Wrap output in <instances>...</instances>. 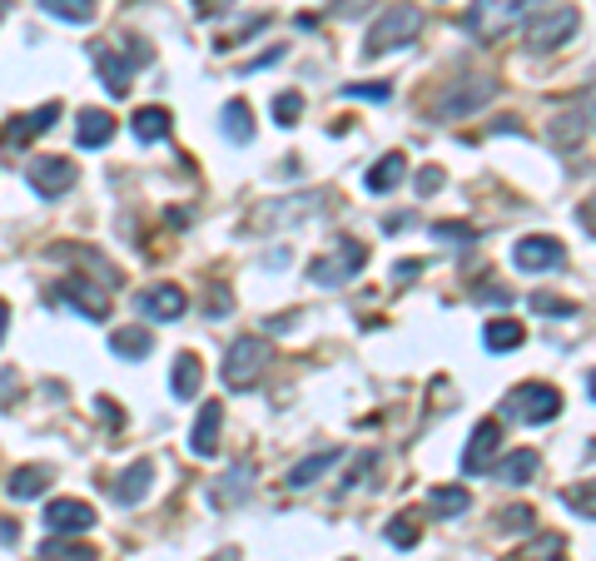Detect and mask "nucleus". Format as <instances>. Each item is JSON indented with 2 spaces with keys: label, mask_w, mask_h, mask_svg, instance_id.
<instances>
[{
  "label": "nucleus",
  "mask_w": 596,
  "mask_h": 561,
  "mask_svg": "<svg viewBox=\"0 0 596 561\" xmlns=\"http://www.w3.org/2000/svg\"><path fill=\"white\" fill-rule=\"evenodd\" d=\"M219 428H224V408L219 402H205L195 418V428H189V452L195 458H215L219 452Z\"/></svg>",
  "instance_id": "nucleus-14"
},
{
  "label": "nucleus",
  "mask_w": 596,
  "mask_h": 561,
  "mask_svg": "<svg viewBox=\"0 0 596 561\" xmlns=\"http://www.w3.org/2000/svg\"><path fill=\"white\" fill-rule=\"evenodd\" d=\"M562 502H567L577 517H587V522H596V478L577 482V487H567V492H562Z\"/></svg>",
  "instance_id": "nucleus-32"
},
{
  "label": "nucleus",
  "mask_w": 596,
  "mask_h": 561,
  "mask_svg": "<svg viewBox=\"0 0 596 561\" xmlns=\"http://www.w3.org/2000/svg\"><path fill=\"white\" fill-rule=\"evenodd\" d=\"M135 309L145 313V319L155 323H179L189 309V293L179 289V283H155V289H140L135 293Z\"/></svg>",
  "instance_id": "nucleus-10"
},
{
  "label": "nucleus",
  "mask_w": 596,
  "mask_h": 561,
  "mask_svg": "<svg viewBox=\"0 0 596 561\" xmlns=\"http://www.w3.org/2000/svg\"><path fill=\"white\" fill-rule=\"evenodd\" d=\"M95 412H100V418L110 422V428H120V408H115L110 398H100V402H95Z\"/></svg>",
  "instance_id": "nucleus-45"
},
{
  "label": "nucleus",
  "mask_w": 596,
  "mask_h": 561,
  "mask_svg": "<svg viewBox=\"0 0 596 561\" xmlns=\"http://www.w3.org/2000/svg\"><path fill=\"white\" fill-rule=\"evenodd\" d=\"M388 542L393 547H418V522H413V517H393V522H388Z\"/></svg>",
  "instance_id": "nucleus-36"
},
{
  "label": "nucleus",
  "mask_w": 596,
  "mask_h": 561,
  "mask_svg": "<svg viewBox=\"0 0 596 561\" xmlns=\"http://www.w3.org/2000/svg\"><path fill=\"white\" fill-rule=\"evenodd\" d=\"M513 263L522 273H552V269L567 263V249H562L557 239H547V234H532V239H517Z\"/></svg>",
  "instance_id": "nucleus-11"
},
{
  "label": "nucleus",
  "mask_w": 596,
  "mask_h": 561,
  "mask_svg": "<svg viewBox=\"0 0 596 561\" xmlns=\"http://www.w3.org/2000/svg\"><path fill=\"white\" fill-rule=\"evenodd\" d=\"M229 289H209V319H219V313H229Z\"/></svg>",
  "instance_id": "nucleus-41"
},
{
  "label": "nucleus",
  "mask_w": 596,
  "mask_h": 561,
  "mask_svg": "<svg viewBox=\"0 0 596 561\" xmlns=\"http://www.w3.org/2000/svg\"><path fill=\"white\" fill-rule=\"evenodd\" d=\"M40 557H46V561H95V552H90V547H80V542H66V537H56V532H50V542L40 547Z\"/></svg>",
  "instance_id": "nucleus-33"
},
{
  "label": "nucleus",
  "mask_w": 596,
  "mask_h": 561,
  "mask_svg": "<svg viewBox=\"0 0 596 561\" xmlns=\"http://www.w3.org/2000/svg\"><path fill=\"white\" fill-rule=\"evenodd\" d=\"M403 174H408V160H403V154H383V160L364 174V184L372 189V194H388V189L403 184Z\"/></svg>",
  "instance_id": "nucleus-22"
},
{
  "label": "nucleus",
  "mask_w": 596,
  "mask_h": 561,
  "mask_svg": "<svg viewBox=\"0 0 596 561\" xmlns=\"http://www.w3.org/2000/svg\"><path fill=\"white\" fill-rule=\"evenodd\" d=\"M493 472H497V482H507V487H527L542 472V458L532 448H522V452H507V458L497 462Z\"/></svg>",
  "instance_id": "nucleus-20"
},
{
  "label": "nucleus",
  "mask_w": 596,
  "mask_h": 561,
  "mask_svg": "<svg viewBox=\"0 0 596 561\" xmlns=\"http://www.w3.org/2000/svg\"><path fill=\"white\" fill-rule=\"evenodd\" d=\"M298 114H304V94L284 90L279 100H274V120H279V124H298Z\"/></svg>",
  "instance_id": "nucleus-35"
},
{
  "label": "nucleus",
  "mask_w": 596,
  "mask_h": 561,
  "mask_svg": "<svg viewBox=\"0 0 596 561\" xmlns=\"http://www.w3.org/2000/svg\"><path fill=\"white\" fill-rule=\"evenodd\" d=\"M587 393H592V398H596V373H592V378H587Z\"/></svg>",
  "instance_id": "nucleus-51"
},
{
  "label": "nucleus",
  "mask_w": 596,
  "mask_h": 561,
  "mask_svg": "<svg viewBox=\"0 0 596 561\" xmlns=\"http://www.w3.org/2000/svg\"><path fill=\"white\" fill-rule=\"evenodd\" d=\"M95 522H100V517H95V507H90V502H80V497H60V502H50V507H46V527H50L56 537L90 532Z\"/></svg>",
  "instance_id": "nucleus-13"
},
{
  "label": "nucleus",
  "mask_w": 596,
  "mask_h": 561,
  "mask_svg": "<svg viewBox=\"0 0 596 561\" xmlns=\"http://www.w3.org/2000/svg\"><path fill=\"white\" fill-rule=\"evenodd\" d=\"M74 179H80V169L66 154H36V160L26 164V184L36 189L40 199H60L74 189Z\"/></svg>",
  "instance_id": "nucleus-7"
},
{
  "label": "nucleus",
  "mask_w": 596,
  "mask_h": 561,
  "mask_svg": "<svg viewBox=\"0 0 596 561\" xmlns=\"http://www.w3.org/2000/svg\"><path fill=\"white\" fill-rule=\"evenodd\" d=\"M95 66H100L105 90H110L115 100H125V94H130V60H125L120 50H115V46H95Z\"/></svg>",
  "instance_id": "nucleus-16"
},
{
  "label": "nucleus",
  "mask_w": 596,
  "mask_h": 561,
  "mask_svg": "<svg viewBox=\"0 0 596 561\" xmlns=\"http://www.w3.org/2000/svg\"><path fill=\"white\" fill-rule=\"evenodd\" d=\"M562 412V393L552 383H517L513 393L503 402V418L513 422H527V428H537V422H552Z\"/></svg>",
  "instance_id": "nucleus-4"
},
{
  "label": "nucleus",
  "mask_w": 596,
  "mask_h": 561,
  "mask_svg": "<svg viewBox=\"0 0 596 561\" xmlns=\"http://www.w3.org/2000/svg\"><path fill=\"white\" fill-rule=\"evenodd\" d=\"M344 94H348V100H378V104H383L393 90L378 80V84H344Z\"/></svg>",
  "instance_id": "nucleus-39"
},
{
  "label": "nucleus",
  "mask_w": 596,
  "mask_h": 561,
  "mask_svg": "<svg viewBox=\"0 0 596 561\" xmlns=\"http://www.w3.org/2000/svg\"><path fill=\"white\" fill-rule=\"evenodd\" d=\"M497 94V84L493 80H483V76H473V80H463V84H447L443 90V100H438V120H463V114H473V110H483L487 100Z\"/></svg>",
  "instance_id": "nucleus-9"
},
{
  "label": "nucleus",
  "mask_w": 596,
  "mask_h": 561,
  "mask_svg": "<svg viewBox=\"0 0 596 561\" xmlns=\"http://www.w3.org/2000/svg\"><path fill=\"white\" fill-rule=\"evenodd\" d=\"M428 507L433 512H443V517H463L467 507H473V497H467V487H433Z\"/></svg>",
  "instance_id": "nucleus-31"
},
{
  "label": "nucleus",
  "mask_w": 596,
  "mask_h": 561,
  "mask_svg": "<svg viewBox=\"0 0 596 561\" xmlns=\"http://www.w3.org/2000/svg\"><path fill=\"white\" fill-rule=\"evenodd\" d=\"M338 462V452L334 448H324V452H314V458H304V462H294V472H289V487H314L318 478H324L328 468Z\"/></svg>",
  "instance_id": "nucleus-28"
},
{
  "label": "nucleus",
  "mask_w": 596,
  "mask_h": 561,
  "mask_svg": "<svg viewBox=\"0 0 596 561\" xmlns=\"http://www.w3.org/2000/svg\"><path fill=\"white\" fill-rule=\"evenodd\" d=\"M130 130H135V140H140V144L169 140V110H159V104H145V110L130 120Z\"/></svg>",
  "instance_id": "nucleus-24"
},
{
  "label": "nucleus",
  "mask_w": 596,
  "mask_h": 561,
  "mask_svg": "<svg viewBox=\"0 0 596 561\" xmlns=\"http://www.w3.org/2000/svg\"><path fill=\"white\" fill-rule=\"evenodd\" d=\"M532 313H552V319H577V303L557 299V293H532Z\"/></svg>",
  "instance_id": "nucleus-34"
},
{
  "label": "nucleus",
  "mask_w": 596,
  "mask_h": 561,
  "mask_svg": "<svg viewBox=\"0 0 596 561\" xmlns=\"http://www.w3.org/2000/svg\"><path fill=\"white\" fill-rule=\"evenodd\" d=\"M40 10L56 20H70V26H90L95 20V0H40Z\"/></svg>",
  "instance_id": "nucleus-30"
},
{
  "label": "nucleus",
  "mask_w": 596,
  "mask_h": 561,
  "mask_svg": "<svg viewBox=\"0 0 596 561\" xmlns=\"http://www.w3.org/2000/svg\"><path fill=\"white\" fill-rule=\"evenodd\" d=\"M6 10H10V0H0V16H6Z\"/></svg>",
  "instance_id": "nucleus-52"
},
{
  "label": "nucleus",
  "mask_w": 596,
  "mask_h": 561,
  "mask_svg": "<svg viewBox=\"0 0 596 561\" xmlns=\"http://www.w3.org/2000/svg\"><path fill=\"white\" fill-rule=\"evenodd\" d=\"M522 323H513V319H493L483 328V343L493 348V353H513V348H522Z\"/></svg>",
  "instance_id": "nucleus-29"
},
{
  "label": "nucleus",
  "mask_w": 596,
  "mask_h": 561,
  "mask_svg": "<svg viewBox=\"0 0 596 561\" xmlns=\"http://www.w3.org/2000/svg\"><path fill=\"white\" fill-rule=\"evenodd\" d=\"M264 363H269V343H264V338H254V333L234 338L229 353H224V363H219L224 388H234V393H239V388H254L259 373H264Z\"/></svg>",
  "instance_id": "nucleus-3"
},
{
  "label": "nucleus",
  "mask_w": 596,
  "mask_h": 561,
  "mask_svg": "<svg viewBox=\"0 0 596 561\" xmlns=\"http://www.w3.org/2000/svg\"><path fill=\"white\" fill-rule=\"evenodd\" d=\"M364 263H368V243H358V239H338V249H334V253H324V259L308 263V279L324 283V289H338V283H348L358 269H364Z\"/></svg>",
  "instance_id": "nucleus-5"
},
{
  "label": "nucleus",
  "mask_w": 596,
  "mask_h": 561,
  "mask_svg": "<svg viewBox=\"0 0 596 561\" xmlns=\"http://www.w3.org/2000/svg\"><path fill=\"white\" fill-rule=\"evenodd\" d=\"M74 140H80V150H100V144L115 140V114L110 110H80V120H74Z\"/></svg>",
  "instance_id": "nucleus-17"
},
{
  "label": "nucleus",
  "mask_w": 596,
  "mask_h": 561,
  "mask_svg": "<svg viewBox=\"0 0 596 561\" xmlns=\"http://www.w3.org/2000/svg\"><path fill=\"white\" fill-rule=\"evenodd\" d=\"M577 26H582V16L572 6L547 10V16H537L527 26V50H532V56H552V50H562L572 36H577Z\"/></svg>",
  "instance_id": "nucleus-6"
},
{
  "label": "nucleus",
  "mask_w": 596,
  "mask_h": 561,
  "mask_svg": "<svg viewBox=\"0 0 596 561\" xmlns=\"http://www.w3.org/2000/svg\"><path fill=\"white\" fill-rule=\"evenodd\" d=\"M393 273H398V283H413V273H423V263L403 259V263H398V269H393Z\"/></svg>",
  "instance_id": "nucleus-46"
},
{
  "label": "nucleus",
  "mask_w": 596,
  "mask_h": 561,
  "mask_svg": "<svg viewBox=\"0 0 596 561\" xmlns=\"http://www.w3.org/2000/svg\"><path fill=\"white\" fill-rule=\"evenodd\" d=\"M149 348H155V333H149V328H115L110 333V353L115 358H125V363H135V358H145Z\"/></svg>",
  "instance_id": "nucleus-21"
},
{
  "label": "nucleus",
  "mask_w": 596,
  "mask_h": 561,
  "mask_svg": "<svg viewBox=\"0 0 596 561\" xmlns=\"http://www.w3.org/2000/svg\"><path fill=\"white\" fill-rule=\"evenodd\" d=\"M50 487V468H16L6 482V492L16 497V502H30V497H40Z\"/></svg>",
  "instance_id": "nucleus-27"
},
{
  "label": "nucleus",
  "mask_w": 596,
  "mask_h": 561,
  "mask_svg": "<svg viewBox=\"0 0 596 561\" xmlns=\"http://www.w3.org/2000/svg\"><path fill=\"white\" fill-rule=\"evenodd\" d=\"M20 542V522L16 517H0V547H16Z\"/></svg>",
  "instance_id": "nucleus-42"
},
{
  "label": "nucleus",
  "mask_w": 596,
  "mask_h": 561,
  "mask_svg": "<svg viewBox=\"0 0 596 561\" xmlns=\"http://www.w3.org/2000/svg\"><path fill=\"white\" fill-rule=\"evenodd\" d=\"M10 388H16V373H0V408L10 402Z\"/></svg>",
  "instance_id": "nucleus-48"
},
{
  "label": "nucleus",
  "mask_w": 596,
  "mask_h": 561,
  "mask_svg": "<svg viewBox=\"0 0 596 561\" xmlns=\"http://www.w3.org/2000/svg\"><path fill=\"white\" fill-rule=\"evenodd\" d=\"M433 189H443V169H423L418 174V194H433Z\"/></svg>",
  "instance_id": "nucleus-43"
},
{
  "label": "nucleus",
  "mask_w": 596,
  "mask_h": 561,
  "mask_svg": "<svg viewBox=\"0 0 596 561\" xmlns=\"http://www.w3.org/2000/svg\"><path fill=\"white\" fill-rule=\"evenodd\" d=\"M562 552H567V542H562L557 532H552V537H542V561H562Z\"/></svg>",
  "instance_id": "nucleus-40"
},
{
  "label": "nucleus",
  "mask_w": 596,
  "mask_h": 561,
  "mask_svg": "<svg viewBox=\"0 0 596 561\" xmlns=\"http://www.w3.org/2000/svg\"><path fill=\"white\" fill-rule=\"evenodd\" d=\"M149 487H155V462L140 458V462H130V468L120 472V482H115V502H125V507L145 502Z\"/></svg>",
  "instance_id": "nucleus-18"
},
{
  "label": "nucleus",
  "mask_w": 596,
  "mask_h": 561,
  "mask_svg": "<svg viewBox=\"0 0 596 561\" xmlns=\"http://www.w3.org/2000/svg\"><path fill=\"white\" fill-rule=\"evenodd\" d=\"M587 114H582V104L577 110H562L557 120H552V140H557V150H577L582 144V134H587Z\"/></svg>",
  "instance_id": "nucleus-25"
},
{
  "label": "nucleus",
  "mask_w": 596,
  "mask_h": 561,
  "mask_svg": "<svg viewBox=\"0 0 596 561\" xmlns=\"http://www.w3.org/2000/svg\"><path fill=\"white\" fill-rule=\"evenodd\" d=\"M497 527H503V532H527V527H537V512H532V507H507Z\"/></svg>",
  "instance_id": "nucleus-37"
},
{
  "label": "nucleus",
  "mask_w": 596,
  "mask_h": 561,
  "mask_svg": "<svg viewBox=\"0 0 596 561\" xmlns=\"http://www.w3.org/2000/svg\"><path fill=\"white\" fill-rule=\"evenodd\" d=\"M219 130H224V140L249 144V140H254V114H249V104H244V100H229V104H224Z\"/></svg>",
  "instance_id": "nucleus-23"
},
{
  "label": "nucleus",
  "mask_w": 596,
  "mask_h": 561,
  "mask_svg": "<svg viewBox=\"0 0 596 561\" xmlns=\"http://www.w3.org/2000/svg\"><path fill=\"white\" fill-rule=\"evenodd\" d=\"M577 219H582V229H587V234L596 239V194H592V199H587V204H582V209H577Z\"/></svg>",
  "instance_id": "nucleus-44"
},
{
  "label": "nucleus",
  "mask_w": 596,
  "mask_h": 561,
  "mask_svg": "<svg viewBox=\"0 0 596 561\" xmlns=\"http://www.w3.org/2000/svg\"><path fill=\"white\" fill-rule=\"evenodd\" d=\"M219 561H234V552H224V557H219Z\"/></svg>",
  "instance_id": "nucleus-53"
},
{
  "label": "nucleus",
  "mask_w": 596,
  "mask_h": 561,
  "mask_svg": "<svg viewBox=\"0 0 596 561\" xmlns=\"http://www.w3.org/2000/svg\"><path fill=\"white\" fill-rule=\"evenodd\" d=\"M483 299L487 303H513V293H507V289H483Z\"/></svg>",
  "instance_id": "nucleus-49"
},
{
  "label": "nucleus",
  "mask_w": 596,
  "mask_h": 561,
  "mask_svg": "<svg viewBox=\"0 0 596 561\" xmlns=\"http://www.w3.org/2000/svg\"><path fill=\"white\" fill-rule=\"evenodd\" d=\"M497 448H503V422L483 418L463 448V478H483L487 468H497Z\"/></svg>",
  "instance_id": "nucleus-8"
},
{
  "label": "nucleus",
  "mask_w": 596,
  "mask_h": 561,
  "mask_svg": "<svg viewBox=\"0 0 596 561\" xmlns=\"http://www.w3.org/2000/svg\"><path fill=\"white\" fill-rule=\"evenodd\" d=\"M433 234H438L443 243H473L477 229L473 224H453V219H443V224H433Z\"/></svg>",
  "instance_id": "nucleus-38"
},
{
  "label": "nucleus",
  "mask_w": 596,
  "mask_h": 561,
  "mask_svg": "<svg viewBox=\"0 0 596 561\" xmlns=\"http://www.w3.org/2000/svg\"><path fill=\"white\" fill-rule=\"evenodd\" d=\"M199 383H205V363H199L195 353H179L175 368H169V388H175V398L179 402L199 398Z\"/></svg>",
  "instance_id": "nucleus-19"
},
{
  "label": "nucleus",
  "mask_w": 596,
  "mask_h": 561,
  "mask_svg": "<svg viewBox=\"0 0 596 561\" xmlns=\"http://www.w3.org/2000/svg\"><path fill=\"white\" fill-rule=\"evenodd\" d=\"M532 6H537V0H473L463 16V30L473 40H497V36H507Z\"/></svg>",
  "instance_id": "nucleus-2"
},
{
  "label": "nucleus",
  "mask_w": 596,
  "mask_h": 561,
  "mask_svg": "<svg viewBox=\"0 0 596 561\" xmlns=\"http://www.w3.org/2000/svg\"><path fill=\"white\" fill-rule=\"evenodd\" d=\"M56 299L80 309L85 319H105V313H110V289H100V279H66L56 289Z\"/></svg>",
  "instance_id": "nucleus-12"
},
{
  "label": "nucleus",
  "mask_w": 596,
  "mask_h": 561,
  "mask_svg": "<svg viewBox=\"0 0 596 561\" xmlns=\"http://www.w3.org/2000/svg\"><path fill=\"white\" fill-rule=\"evenodd\" d=\"M582 114H587V120H592V130H596V84H592L587 94H582Z\"/></svg>",
  "instance_id": "nucleus-47"
},
{
  "label": "nucleus",
  "mask_w": 596,
  "mask_h": 561,
  "mask_svg": "<svg viewBox=\"0 0 596 561\" xmlns=\"http://www.w3.org/2000/svg\"><path fill=\"white\" fill-rule=\"evenodd\" d=\"M249 487H254V472H249V462H234V468L224 472V482H215V492H209V497H215L219 507H234V502H239L244 492H249Z\"/></svg>",
  "instance_id": "nucleus-26"
},
{
  "label": "nucleus",
  "mask_w": 596,
  "mask_h": 561,
  "mask_svg": "<svg viewBox=\"0 0 596 561\" xmlns=\"http://www.w3.org/2000/svg\"><path fill=\"white\" fill-rule=\"evenodd\" d=\"M418 30H423V10L408 6V0H398V6H388L378 20H372L364 56H388V50H398V46H408V40H418Z\"/></svg>",
  "instance_id": "nucleus-1"
},
{
  "label": "nucleus",
  "mask_w": 596,
  "mask_h": 561,
  "mask_svg": "<svg viewBox=\"0 0 596 561\" xmlns=\"http://www.w3.org/2000/svg\"><path fill=\"white\" fill-rule=\"evenodd\" d=\"M56 120H60V100L40 104V110H30V114H20V120L6 124V144H30L36 134H46Z\"/></svg>",
  "instance_id": "nucleus-15"
},
{
  "label": "nucleus",
  "mask_w": 596,
  "mask_h": 561,
  "mask_svg": "<svg viewBox=\"0 0 596 561\" xmlns=\"http://www.w3.org/2000/svg\"><path fill=\"white\" fill-rule=\"evenodd\" d=\"M6 328H10V303L0 299V338H6Z\"/></svg>",
  "instance_id": "nucleus-50"
}]
</instances>
